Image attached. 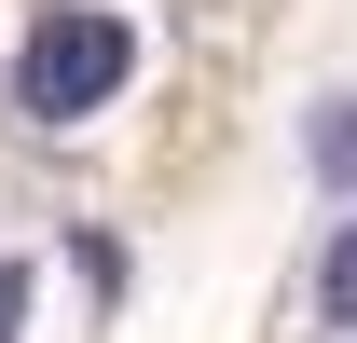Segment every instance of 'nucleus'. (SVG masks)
Segmentation results:
<instances>
[{"label":"nucleus","instance_id":"obj_2","mask_svg":"<svg viewBox=\"0 0 357 343\" xmlns=\"http://www.w3.org/2000/svg\"><path fill=\"white\" fill-rule=\"evenodd\" d=\"M316 165L357 192V96H330V110H316Z\"/></svg>","mask_w":357,"mask_h":343},{"label":"nucleus","instance_id":"obj_4","mask_svg":"<svg viewBox=\"0 0 357 343\" xmlns=\"http://www.w3.org/2000/svg\"><path fill=\"white\" fill-rule=\"evenodd\" d=\"M28 330V261H0V343Z\"/></svg>","mask_w":357,"mask_h":343},{"label":"nucleus","instance_id":"obj_1","mask_svg":"<svg viewBox=\"0 0 357 343\" xmlns=\"http://www.w3.org/2000/svg\"><path fill=\"white\" fill-rule=\"evenodd\" d=\"M124 83H137V28H124V14H96V0L42 14L28 55H14V110H28V124H83V110H110Z\"/></svg>","mask_w":357,"mask_h":343},{"label":"nucleus","instance_id":"obj_3","mask_svg":"<svg viewBox=\"0 0 357 343\" xmlns=\"http://www.w3.org/2000/svg\"><path fill=\"white\" fill-rule=\"evenodd\" d=\"M316 302H330V330H357V220L330 234V275H316Z\"/></svg>","mask_w":357,"mask_h":343}]
</instances>
